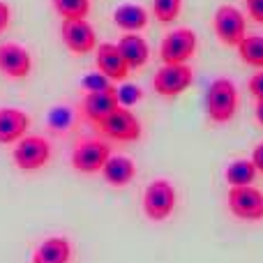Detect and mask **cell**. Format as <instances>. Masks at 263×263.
I'll list each match as a JSON object with an SVG mask.
<instances>
[{"label":"cell","instance_id":"25","mask_svg":"<svg viewBox=\"0 0 263 263\" xmlns=\"http://www.w3.org/2000/svg\"><path fill=\"white\" fill-rule=\"evenodd\" d=\"M245 7H247V16L254 23L263 26V0H245Z\"/></svg>","mask_w":263,"mask_h":263},{"label":"cell","instance_id":"30","mask_svg":"<svg viewBox=\"0 0 263 263\" xmlns=\"http://www.w3.org/2000/svg\"><path fill=\"white\" fill-rule=\"evenodd\" d=\"M254 114H256V120H259V125L263 127V100L256 102V109H254Z\"/></svg>","mask_w":263,"mask_h":263},{"label":"cell","instance_id":"13","mask_svg":"<svg viewBox=\"0 0 263 263\" xmlns=\"http://www.w3.org/2000/svg\"><path fill=\"white\" fill-rule=\"evenodd\" d=\"M120 106L118 102V88H109V90H100V92H86L81 102V111L86 116L88 123L97 125L106 118L109 114H114Z\"/></svg>","mask_w":263,"mask_h":263},{"label":"cell","instance_id":"12","mask_svg":"<svg viewBox=\"0 0 263 263\" xmlns=\"http://www.w3.org/2000/svg\"><path fill=\"white\" fill-rule=\"evenodd\" d=\"M95 67H97V72H102L111 81H127V77L132 72L116 42H104V44L97 46Z\"/></svg>","mask_w":263,"mask_h":263},{"label":"cell","instance_id":"8","mask_svg":"<svg viewBox=\"0 0 263 263\" xmlns=\"http://www.w3.org/2000/svg\"><path fill=\"white\" fill-rule=\"evenodd\" d=\"M229 210L242 222H263V192L254 185L231 187L227 194Z\"/></svg>","mask_w":263,"mask_h":263},{"label":"cell","instance_id":"19","mask_svg":"<svg viewBox=\"0 0 263 263\" xmlns=\"http://www.w3.org/2000/svg\"><path fill=\"white\" fill-rule=\"evenodd\" d=\"M256 166L252 159H236L227 166L224 178H227L229 187H245V185H254L256 180Z\"/></svg>","mask_w":263,"mask_h":263},{"label":"cell","instance_id":"4","mask_svg":"<svg viewBox=\"0 0 263 263\" xmlns=\"http://www.w3.org/2000/svg\"><path fill=\"white\" fill-rule=\"evenodd\" d=\"M213 30L224 46L238 49V44L247 37V18H245V14L238 7H233V5H222V7L215 9Z\"/></svg>","mask_w":263,"mask_h":263},{"label":"cell","instance_id":"20","mask_svg":"<svg viewBox=\"0 0 263 263\" xmlns=\"http://www.w3.org/2000/svg\"><path fill=\"white\" fill-rule=\"evenodd\" d=\"M238 55L250 67L263 69V35H247L238 44Z\"/></svg>","mask_w":263,"mask_h":263},{"label":"cell","instance_id":"21","mask_svg":"<svg viewBox=\"0 0 263 263\" xmlns=\"http://www.w3.org/2000/svg\"><path fill=\"white\" fill-rule=\"evenodd\" d=\"M51 5L63 21L88 18V14H90V0H51Z\"/></svg>","mask_w":263,"mask_h":263},{"label":"cell","instance_id":"14","mask_svg":"<svg viewBox=\"0 0 263 263\" xmlns=\"http://www.w3.org/2000/svg\"><path fill=\"white\" fill-rule=\"evenodd\" d=\"M30 116L16 106H0V145L18 143L28 134Z\"/></svg>","mask_w":263,"mask_h":263},{"label":"cell","instance_id":"27","mask_svg":"<svg viewBox=\"0 0 263 263\" xmlns=\"http://www.w3.org/2000/svg\"><path fill=\"white\" fill-rule=\"evenodd\" d=\"M247 88H250V92L256 97V102L263 100V69L254 74V77L250 79V83H247Z\"/></svg>","mask_w":263,"mask_h":263},{"label":"cell","instance_id":"23","mask_svg":"<svg viewBox=\"0 0 263 263\" xmlns=\"http://www.w3.org/2000/svg\"><path fill=\"white\" fill-rule=\"evenodd\" d=\"M81 88L86 92H100V90H109V88H114V81L106 79L102 72H92V74H86V77H83Z\"/></svg>","mask_w":263,"mask_h":263},{"label":"cell","instance_id":"7","mask_svg":"<svg viewBox=\"0 0 263 263\" xmlns=\"http://www.w3.org/2000/svg\"><path fill=\"white\" fill-rule=\"evenodd\" d=\"M111 145L102 139H83L72 150V166L79 173H102L104 164L111 157Z\"/></svg>","mask_w":263,"mask_h":263},{"label":"cell","instance_id":"26","mask_svg":"<svg viewBox=\"0 0 263 263\" xmlns=\"http://www.w3.org/2000/svg\"><path fill=\"white\" fill-rule=\"evenodd\" d=\"M69 120H72V116H69V111H65V109H55L53 114H51L49 123L53 125L55 129H63V127H69Z\"/></svg>","mask_w":263,"mask_h":263},{"label":"cell","instance_id":"15","mask_svg":"<svg viewBox=\"0 0 263 263\" xmlns=\"http://www.w3.org/2000/svg\"><path fill=\"white\" fill-rule=\"evenodd\" d=\"M123 53L125 63L129 65V69H141L148 65L150 60V44L145 37H141V32H125L120 35V40L116 42Z\"/></svg>","mask_w":263,"mask_h":263},{"label":"cell","instance_id":"9","mask_svg":"<svg viewBox=\"0 0 263 263\" xmlns=\"http://www.w3.org/2000/svg\"><path fill=\"white\" fill-rule=\"evenodd\" d=\"M194 83V69L190 65H162L153 77V88L162 97H178Z\"/></svg>","mask_w":263,"mask_h":263},{"label":"cell","instance_id":"6","mask_svg":"<svg viewBox=\"0 0 263 263\" xmlns=\"http://www.w3.org/2000/svg\"><path fill=\"white\" fill-rule=\"evenodd\" d=\"M95 127L102 136H106L111 141H120V143H134V141L141 139V132H143L139 118L127 106H118L114 114H109Z\"/></svg>","mask_w":263,"mask_h":263},{"label":"cell","instance_id":"17","mask_svg":"<svg viewBox=\"0 0 263 263\" xmlns=\"http://www.w3.org/2000/svg\"><path fill=\"white\" fill-rule=\"evenodd\" d=\"M148 12H145V7H141V5L136 3H123L116 7L114 12V23L120 28L123 32H141L148 28Z\"/></svg>","mask_w":263,"mask_h":263},{"label":"cell","instance_id":"1","mask_svg":"<svg viewBox=\"0 0 263 263\" xmlns=\"http://www.w3.org/2000/svg\"><path fill=\"white\" fill-rule=\"evenodd\" d=\"M240 95L231 79L219 77L205 90V114L215 125H227L236 118Z\"/></svg>","mask_w":263,"mask_h":263},{"label":"cell","instance_id":"28","mask_svg":"<svg viewBox=\"0 0 263 263\" xmlns=\"http://www.w3.org/2000/svg\"><path fill=\"white\" fill-rule=\"evenodd\" d=\"M9 23H12V7H9V3L0 0V35L9 28Z\"/></svg>","mask_w":263,"mask_h":263},{"label":"cell","instance_id":"10","mask_svg":"<svg viewBox=\"0 0 263 263\" xmlns=\"http://www.w3.org/2000/svg\"><path fill=\"white\" fill-rule=\"evenodd\" d=\"M60 40H63L65 49L74 55H86L90 51H97V46H100L97 32L88 23V18L63 21V26H60Z\"/></svg>","mask_w":263,"mask_h":263},{"label":"cell","instance_id":"11","mask_svg":"<svg viewBox=\"0 0 263 263\" xmlns=\"http://www.w3.org/2000/svg\"><path fill=\"white\" fill-rule=\"evenodd\" d=\"M32 72V55L18 42H3L0 44V74L14 81L28 79Z\"/></svg>","mask_w":263,"mask_h":263},{"label":"cell","instance_id":"24","mask_svg":"<svg viewBox=\"0 0 263 263\" xmlns=\"http://www.w3.org/2000/svg\"><path fill=\"white\" fill-rule=\"evenodd\" d=\"M143 100V92H141L139 86H134V83H123V86L118 88V102L120 106H134L136 102Z\"/></svg>","mask_w":263,"mask_h":263},{"label":"cell","instance_id":"3","mask_svg":"<svg viewBox=\"0 0 263 263\" xmlns=\"http://www.w3.org/2000/svg\"><path fill=\"white\" fill-rule=\"evenodd\" d=\"M199 37L192 28H176L166 32L159 44V58L164 65H187L196 53Z\"/></svg>","mask_w":263,"mask_h":263},{"label":"cell","instance_id":"16","mask_svg":"<svg viewBox=\"0 0 263 263\" xmlns=\"http://www.w3.org/2000/svg\"><path fill=\"white\" fill-rule=\"evenodd\" d=\"M102 176L111 187H127L136 178V164L125 155H111L102 168Z\"/></svg>","mask_w":263,"mask_h":263},{"label":"cell","instance_id":"29","mask_svg":"<svg viewBox=\"0 0 263 263\" xmlns=\"http://www.w3.org/2000/svg\"><path fill=\"white\" fill-rule=\"evenodd\" d=\"M252 162H254L256 171L263 173V141H261L259 145H256L254 150H252Z\"/></svg>","mask_w":263,"mask_h":263},{"label":"cell","instance_id":"5","mask_svg":"<svg viewBox=\"0 0 263 263\" xmlns=\"http://www.w3.org/2000/svg\"><path fill=\"white\" fill-rule=\"evenodd\" d=\"M12 159L21 171H40L51 159L49 139H44L40 134H26L18 143H14Z\"/></svg>","mask_w":263,"mask_h":263},{"label":"cell","instance_id":"18","mask_svg":"<svg viewBox=\"0 0 263 263\" xmlns=\"http://www.w3.org/2000/svg\"><path fill=\"white\" fill-rule=\"evenodd\" d=\"M72 261V245L67 238H46L32 254V263H69Z\"/></svg>","mask_w":263,"mask_h":263},{"label":"cell","instance_id":"22","mask_svg":"<svg viewBox=\"0 0 263 263\" xmlns=\"http://www.w3.org/2000/svg\"><path fill=\"white\" fill-rule=\"evenodd\" d=\"M182 12V0H153V16L159 23H173L178 21Z\"/></svg>","mask_w":263,"mask_h":263},{"label":"cell","instance_id":"2","mask_svg":"<svg viewBox=\"0 0 263 263\" xmlns=\"http://www.w3.org/2000/svg\"><path fill=\"white\" fill-rule=\"evenodd\" d=\"M176 187L164 178L153 180L143 192V213L150 222H164L176 210Z\"/></svg>","mask_w":263,"mask_h":263}]
</instances>
